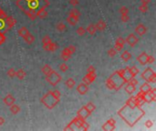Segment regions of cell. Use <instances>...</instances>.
Listing matches in <instances>:
<instances>
[{
    "label": "cell",
    "mask_w": 156,
    "mask_h": 131,
    "mask_svg": "<svg viewBox=\"0 0 156 131\" xmlns=\"http://www.w3.org/2000/svg\"><path fill=\"white\" fill-rule=\"evenodd\" d=\"M64 129L65 130H76V129L88 130L89 129V124L85 121V119L79 118L77 116V117L75 118Z\"/></svg>",
    "instance_id": "cell-5"
},
{
    "label": "cell",
    "mask_w": 156,
    "mask_h": 131,
    "mask_svg": "<svg viewBox=\"0 0 156 131\" xmlns=\"http://www.w3.org/2000/svg\"><path fill=\"white\" fill-rule=\"evenodd\" d=\"M120 57H122V59L123 60L124 62H127V61H129L130 58H132V54H130L129 51H127V50H125V51L122 52Z\"/></svg>",
    "instance_id": "cell-27"
},
{
    "label": "cell",
    "mask_w": 156,
    "mask_h": 131,
    "mask_svg": "<svg viewBox=\"0 0 156 131\" xmlns=\"http://www.w3.org/2000/svg\"><path fill=\"white\" fill-rule=\"evenodd\" d=\"M151 89H152V87L150 86V84L148 82H145V83H143L142 86H141L140 91L143 92V93H148Z\"/></svg>",
    "instance_id": "cell-23"
},
{
    "label": "cell",
    "mask_w": 156,
    "mask_h": 131,
    "mask_svg": "<svg viewBox=\"0 0 156 131\" xmlns=\"http://www.w3.org/2000/svg\"><path fill=\"white\" fill-rule=\"evenodd\" d=\"M46 80L51 86L55 87V86H57L62 80V77L58 72L52 70L51 72H49L48 75H46Z\"/></svg>",
    "instance_id": "cell-6"
},
{
    "label": "cell",
    "mask_w": 156,
    "mask_h": 131,
    "mask_svg": "<svg viewBox=\"0 0 156 131\" xmlns=\"http://www.w3.org/2000/svg\"><path fill=\"white\" fill-rule=\"evenodd\" d=\"M137 60H138V62L141 64V65H146L148 64L147 63V60H148V54L146 52H143L142 54H140L138 57H137Z\"/></svg>",
    "instance_id": "cell-18"
},
{
    "label": "cell",
    "mask_w": 156,
    "mask_h": 131,
    "mask_svg": "<svg viewBox=\"0 0 156 131\" xmlns=\"http://www.w3.org/2000/svg\"><path fill=\"white\" fill-rule=\"evenodd\" d=\"M71 56H72V55L69 52V50L67 49V47H65V48L62 50V51H61V55H60V57H61V58L64 60L65 62L68 61L69 59H70Z\"/></svg>",
    "instance_id": "cell-20"
},
{
    "label": "cell",
    "mask_w": 156,
    "mask_h": 131,
    "mask_svg": "<svg viewBox=\"0 0 156 131\" xmlns=\"http://www.w3.org/2000/svg\"><path fill=\"white\" fill-rule=\"evenodd\" d=\"M124 44H125V39L122 37H119L116 39V41H115V45L113 48L116 50L117 52H120L124 47Z\"/></svg>",
    "instance_id": "cell-12"
},
{
    "label": "cell",
    "mask_w": 156,
    "mask_h": 131,
    "mask_svg": "<svg viewBox=\"0 0 156 131\" xmlns=\"http://www.w3.org/2000/svg\"><path fill=\"white\" fill-rule=\"evenodd\" d=\"M5 41H6V37H5V34L0 32V45H2Z\"/></svg>",
    "instance_id": "cell-48"
},
{
    "label": "cell",
    "mask_w": 156,
    "mask_h": 131,
    "mask_svg": "<svg viewBox=\"0 0 156 131\" xmlns=\"http://www.w3.org/2000/svg\"><path fill=\"white\" fill-rule=\"evenodd\" d=\"M141 78H143L145 81L148 83H155L156 82V74L151 68H148L145 69L142 73V75H141Z\"/></svg>",
    "instance_id": "cell-7"
},
{
    "label": "cell",
    "mask_w": 156,
    "mask_h": 131,
    "mask_svg": "<svg viewBox=\"0 0 156 131\" xmlns=\"http://www.w3.org/2000/svg\"><path fill=\"white\" fill-rule=\"evenodd\" d=\"M138 42H139V38L134 34H130L127 37V38L125 39V43H127L130 47H135L138 44Z\"/></svg>",
    "instance_id": "cell-8"
},
{
    "label": "cell",
    "mask_w": 156,
    "mask_h": 131,
    "mask_svg": "<svg viewBox=\"0 0 156 131\" xmlns=\"http://www.w3.org/2000/svg\"><path fill=\"white\" fill-rule=\"evenodd\" d=\"M43 49L45 51L55 52L58 49V45L55 42H50L48 45H43Z\"/></svg>",
    "instance_id": "cell-13"
},
{
    "label": "cell",
    "mask_w": 156,
    "mask_h": 131,
    "mask_svg": "<svg viewBox=\"0 0 156 131\" xmlns=\"http://www.w3.org/2000/svg\"><path fill=\"white\" fill-rule=\"evenodd\" d=\"M132 78L130 76L128 67L124 69H120L115 71L110 77L106 80V87L109 89H114V90H119L120 88H122L124 84L128 82V80Z\"/></svg>",
    "instance_id": "cell-3"
},
{
    "label": "cell",
    "mask_w": 156,
    "mask_h": 131,
    "mask_svg": "<svg viewBox=\"0 0 156 131\" xmlns=\"http://www.w3.org/2000/svg\"><path fill=\"white\" fill-rule=\"evenodd\" d=\"M148 9H149V7H148V6L147 5H141V6L139 7V10L142 13H146L147 11H148Z\"/></svg>",
    "instance_id": "cell-41"
},
{
    "label": "cell",
    "mask_w": 156,
    "mask_h": 131,
    "mask_svg": "<svg viewBox=\"0 0 156 131\" xmlns=\"http://www.w3.org/2000/svg\"><path fill=\"white\" fill-rule=\"evenodd\" d=\"M69 3L71 5L72 7H76V6H78V5H79V0H69Z\"/></svg>",
    "instance_id": "cell-50"
},
{
    "label": "cell",
    "mask_w": 156,
    "mask_h": 131,
    "mask_svg": "<svg viewBox=\"0 0 156 131\" xmlns=\"http://www.w3.org/2000/svg\"><path fill=\"white\" fill-rule=\"evenodd\" d=\"M65 85H66V87L69 89H71L72 88H74V86L76 85V82H75V80L73 78H68L66 81H65Z\"/></svg>",
    "instance_id": "cell-31"
},
{
    "label": "cell",
    "mask_w": 156,
    "mask_h": 131,
    "mask_svg": "<svg viewBox=\"0 0 156 131\" xmlns=\"http://www.w3.org/2000/svg\"><path fill=\"white\" fill-rule=\"evenodd\" d=\"M24 40L26 41L28 44H32L34 41H35V37L33 36L32 34H30V33H28L27 36H25L24 37Z\"/></svg>",
    "instance_id": "cell-32"
},
{
    "label": "cell",
    "mask_w": 156,
    "mask_h": 131,
    "mask_svg": "<svg viewBox=\"0 0 156 131\" xmlns=\"http://www.w3.org/2000/svg\"><path fill=\"white\" fill-rule=\"evenodd\" d=\"M28 33H29V31H28V29L26 27H22L21 28L18 29V35L22 37H24L25 36H27Z\"/></svg>",
    "instance_id": "cell-33"
},
{
    "label": "cell",
    "mask_w": 156,
    "mask_h": 131,
    "mask_svg": "<svg viewBox=\"0 0 156 131\" xmlns=\"http://www.w3.org/2000/svg\"><path fill=\"white\" fill-rule=\"evenodd\" d=\"M69 69V66L66 64V63H61L59 65V70L60 71H62V72H66L67 70Z\"/></svg>",
    "instance_id": "cell-39"
},
{
    "label": "cell",
    "mask_w": 156,
    "mask_h": 131,
    "mask_svg": "<svg viewBox=\"0 0 156 131\" xmlns=\"http://www.w3.org/2000/svg\"><path fill=\"white\" fill-rule=\"evenodd\" d=\"M136 86H134V85H132V84H130V83H127V85L125 86V91H126L128 94L130 95H132L135 90H136Z\"/></svg>",
    "instance_id": "cell-24"
},
{
    "label": "cell",
    "mask_w": 156,
    "mask_h": 131,
    "mask_svg": "<svg viewBox=\"0 0 156 131\" xmlns=\"http://www.w3.org/2000/svg\"><path fill=\"white\" fill-rule=\"evenodd\" d=\"M60 98H61V94L58 89H55L53 91H48L47 94H45L40 101L48 109L51 110L59 103Z\"/></svg>",
    "instance_id": "cell-4"
},
{
    "label": "cell",
    "mask_w": 156,
    "mask_h": 131,
    "mask_svg": "<svg viewBox=\"0 0 156 131\" xmlns=\"http://www.w3.org/2000/svg\"><path fill=\"white\" fill-rule=\"evenodd\" d=\"M48 11L46 10V7H40L39 9L37 10V12H36V16L37 17L40 18V19H45L47 17H48Z\"/></svg>",
    "instance_id": "cell-15"
},
{
    "label": "cell",
    "mask_w": 156,
    "mask_h": 131,
    "mask_svg": "<svg viewBox=\"0 0 156 131\" xmlns=\"http://www.w3.org/2000/svg\"><path fill=\"white\" fill-rule=\"evenodd\" d=\"M15 100H16V98H15L12 95L8 94L3 98V102L5 103V105H7V106H8V107H10V106L15 103Z\"/></svg>",
    "instance_id": "cell-19"
},
{
    "label": "cell",
    "mask_w": 156,
    "mask_h": 131,
    "mask_svg": "<svg viewBox=\"0 0 156 131\" xmlns=\"http://www.w3.org/2000/svg\"><path fill=\"white\" fill-rule=\"evenodd\" d=\"M120 15H127L129 14V9L126 7H122L120 8Z\"/></svg>",
    "instance_id": "cell-43"
},
{
    "label": "cell",
    "mask_w": 156,
    "mask_h": 131,
    "mask_svg": "<svg viewBox=\"0 0 156 131\" xmlns=\"http://www.w3.org/2000/svg\"><path fill=\"white\" fill-rule=\"evenodd\" d=\"M9 108H10V112H11L13 115H17V113L20 112V107L17 105H16L15 103L10 106Z\"/></svg>",
    "instance_id": "cell-28"
},
{
    "label": "cell",
    "mask_w": 156,
    "mask_h": 131,
    "mask_svg": "<svg viewBox=\"0 0 156 131\" xmlns=\"http://www.w3.org/2000/svg\"><path fill=\"white\" fill-rule=\"evenodd\" d=\"M26 75H27L26 71H25V70L22 69V68H20V69L17 70V71H16V77L20 80H23L25 78H26Z\"/></svg>",
    "instance_id": "cell-26"
},
{
    "label": "cell",
    "mask_w": 156,
    "mask_h": 131,
    "mask_svg": "<svg viewBox=\"0 0 156 131\" xmlns=\"http://www.w3.org/2000/svg\"><path fill=\"white\" fill-rule=\"evenodd\" d=\"M5 22H6L7 28L8 30V29H11L15 26V25H16L17 20L15 19L13 17H11V16H7L6 18H5Z\"/></svg>",
    "instance_id": "cell-14"
},
{
    "label": "cell",
    "mask_w": 156,
    "mask_h": 131,
    "mask_svg": "<svg viewBox=\"0 0 156 131\" xmlns=\"http://www.w3.org/2000/svg\"><path fill=\"white\" fill-rule=\"evenodd\" d=\"M128 69H129L130 76H132V78H135V76L139 74V69L136 67H130V68L128 67Z\"/></svg>",
    "instance_id": "cell-34"
},
{
    "label": "cell",
    "mask_w": 156,
    "mask_h": 131,
    "mask_svg": "<svg viewBox=\"0 0 156 131\" xmlns=\"http://www.w3.org/2000/svg\"><path fill=\"white\" fill-rule=\"evenodd\" d=\"M50 42H52V41H51V38H50L48 36H45L42 38V44L43 45H48Z\"/></svg>",
    "instance_id": "cell-42"
},
{
    "label": "cell",
    "mask_w": 156,
    "mask_h": 131,
    "mask_svg": "<svg viewBox=\"0 0 156 131\" xmlns=\"http://www.w3.org/2000/svg\"><path fill=\"white\" fill-rule=\"evenodd\" d=\"M56 29H57V31L59 32V33H63L65 32L67 30V27H66V25H65L64 23L62 22H58L57 25H56Z\"/></svg>",
    "instance_id": "cell-25"
},
{
    "label": "cell",
    "mask_w": 156,
    "mask_h": 131,
    "mask_svg": "<svg viewBox=\"0 0 156 131\" xmlns=\"http://www.w3.org/2000/svg\"><path fill=\"white\" fill-rule=\"evenodd\" d=\"M154 61H155L154 57H153V56H148V60H147V63H149V64H153Z\"/></svg>",
    "instance_id": "cell-52"
},
{
    "label": "cell",
    "mask_w": 156,
    "mask_h": 131,
    "mask_svg": "<svg viewBox=\"0 0 156 131\" xmlns=\"http://www.w3.org/2000/svg\"><path fill=\"white\" fill-rule=\"evenodd\" d=\"M17 7L28 17L29 19L35 20L37 18L36 12L40 7H47L49 6L48 0H17Z\"/></svg>",
    "instance_id": "cell-2"
},
{
    "label": "cell",
    "mask_w": 156,
    "mask_h": 131,
    "mask_svg": "<svg viewBox=\"0 0 156 131\" xmlns=\"http://www.w3.org/2000/svg\"><path fill=\"white\" fill-rule=\"evenodd\" d=\"M86 32H88L89 35H91V36L95 35V33L97 32V28H96V26H95V24H89L86 28Z\"/></svg>",
    "instance_id": "cell-22"
},
{
    "label": "cell",
    "mask_w": 156,
    "mask_h": 131,
    "mask_svg": "<svg viewBox=\"0 0 156 131\" xmlns=\"http://www.w3.org/2000/svg\"><path fill=\"white\" fill-rule=\"evenodd\" d=\"M66 20H67V22L70 25V26H75V25L78 24V22H79V18L71 17V16H69Z\"/></svg>",
    "instance_id": "cell-29"
},
{
    "label": "cell",
    "mask_w": 156,
    "mask_h": 131,
    "mask_svg": "<svg viewBox=\"0 0 156 131\" xmlns=\"http://www.w3.org/2000/svg\"><path fill=\"white\" fill-rule=\"evenodd\" d=\"M85 107H86V108L89 110V112H93L95 109H96V106H95L92 102H89L87 105H85Z\"/></svg>",
    "instance_id": "cell-36"
},
{
    "label": "cell",
    "mask_w": 156,
    "mask_h": 131,
    "mask_svg": "<svg viewBox=\"0 0 156 131\" xmlns=\"http://www.w3.org/2000/svg\"><path fill=\"white\" fill-rule=\"evenodd\" d=\"M120 20L123 22V23H126L128 22L129 20H130V17L128 16V14L127 15H122V17H120Z\"/></svg>",
    "instance_id": "cell-46"
},
{
    "label": "cell",
    "mask_w": 156,
    "mask_h": 131,
    "mask_svg": "<svg viewBox=\"0 0 156 131\" xmlns=\"http://www.w3.org/2000/svg\"><path fill=\"white\" fill-rule=\"evenodd\" d=\"M95 26H96V28H97V30H99V31H103V30H105V28L107 27L106 22L103 21L102 19L99 20V21L95 24Z\"/></svg>",
    "instance_id": "cell-21"
},
{
    "label": "cell",
    "mask_w": 156,
    "mask_h": 131,
    "mask_svg": "<svg viewBox=\"0 0 156 131\" xmlns=\"http://www.w3.org/2000/svg\"><path fill=\"white\" fill-rule=\"evenodd\" d=\"M141 2H142L143 5H147L148 6V5L151 3V0H141Z\"/></svg>",
    "instance_id": "cell-53"
},
{
    "label": "cell",
    "mask_w": 156,
    "mask_h": 131,
    "mask_svg": "<svg viewBox=\"0 0 156 131\" xmlns=\"http://www.w3.org/2000/svg\"><path fill=\"white\" fill-rule=\"evenodd\" d=\"M7 76L10 78H13L16 77V70H15L14 68H9L7 70Z\"/></svg>",
    "instance_id": "cell-38"
},
{
    "label": "cell",
    "mask_w": 156,
    "mask_h": 131,
    "mask_svg": "<svg viewBox=\"0 0 156 131\" xmlns=\"http://www.w3.org/2000/svg\"><path fill=\"white\" fill-rule=\"evenodd\" d=\"M67 49L69 50V52L73 55L75 52H76V47H75V46H73V45H69V47H67Z\"/></svg>",
    "instance_id": "cell-44"
},
{
    "label": "cell",
    "mask_w": 156,
    "mask_h": 131,
    "mask_svg": "<svg viewBox=\"0 0 156 131\" xmlns=\"http://www.w3.org/2000/svg\"><path fill=\"white\" fill-rule=\"evenodd\" d=\"M6 17H7V14L5 13V11L1 7H0V19H5Z\"/></svg>",
    "instance_id": "cell-49"
},
{
    "label": "cell",
    "mask_w": 156,
    "mask_h": 131,
    "mask_svg": "<svg viewBox=\"0 0 156 131\" xmlns=\"http://www.w3.org/2000/svg\"><path fill=\"white\" fill-rule=\"evenodd\" d=\"M90 115H91V112H89V110L86 108V107H85V106H83L81 108H79L78 110V112H77V116H78V117L81 118H83L85 120H86Z\"/></svg>",
    "instance_id": "cell-9"
},
{
    "label": "cell",
    "mask_w": 156,
    "mask_h": 131,
    "mask_svg": "<svg viewBox=\"0 0 156 131\" xmlns=\"http://www.w3.org/2000/svg\"><path fill=\"white\" fill-rule=\"evenodd\" d=\"M87 72L88 73H96V68H95L93 66H89L87 69Z\"/></svg>",
    "instance_id": "cell-47"
},
{
    "label": "cell",
    "mask_w": 156,
    "mask_h": 131,
    "mask_svg": "<svg viewBox=\"0 0 156 131\" xmlns=\"http://www.w3.org/2000/svg\"><path fill=\"white\" fill-rule=\"evenodd\" d=\"M69 16H71V17H77V18L79 19V17H80V16H81V15H80V12L79 11L78 9H76V8H72V9L69 11Z\"/></svg>",
    "instance_id": "cell-30"
},
{
    "label": "cell",
    "mask_w": 156,
    "mask_h": 131,
    "mask_svg": "<svg viewBox=\"0 0 156 131\" xmlns=\"http://www.w3.org/2000/svg\"><path fill=\"white\" fill-rule=\"evenodd\" d=\"M127 83H130V84H132V85H134V86H136L139 82H138V80L135 78H130L129 80H128V82Z\"/></svg>",
    "instance_id": "cell-45"
},
{
    "label": "cell",
    "mask_w": 156,
    "mask_h": 131,
    "mask_svg": "<svg viewBox=\"0 0 156 131\" xmlns=\"http://www.w3.org/2000/svg\"><path fill=\"white\" fill-rule=\"evenodd\" d=\"M88 90H89V86L86 85L85 83H83V82L80 83L77 87V91L80 95H85L88 92Z\"/></svg>",
    "instance_id": "cell-17"
},
{
    "label": "cell",
    "mask_w": 156,
    "mask_h": 131,
    "mask_svg": "<svg viewBox=\"0 0 156 131\" xmlns=\"http://www.w3.org/2000/svg\"><path fill=\"white\" fill-rule=\"evenodd\" d=\"M76 32H77V34L79 35V36L82 37L85 35V33H86V28H84L83 27H79L77 28Z\"/></svg>",
    "instance_id": "cell-37"
},
{
    "label": "cell",
    "mask_w": 156,
    "mask_h": 131,
    "mask_svg": "<svg viewBox=\"0 0 156 131\" xmlns=\"http://www.w3.org/2000/svg\"><path fill=\"white\" fill-rule=\"evenodd\" d=\"M107 53H108V56H109V57H115V56H116L117 51L112 47V48H110V49L108 50V52H107Z\"/></svg>",
    "instance_id": "cell-40"
},
{
    "label": "cell",
    "mask_w": 156,
    "mask_h": 131,
    "mask_svg": "<svg viewBox=\"0 0 156 131\" xmlns=\"http://www.w3.org/2000/svg\"><path fill=\"white\" fill-rule=\"evenodd\" d=\"M97 78V75L96 73H88L85 77L82 78V81L83 83H85L86 85H90L91 83H93L95 81V79Z\"/></svg>",
    "instance_id": "cell-10"
},
{
    "label": "cell",
    "mask_w": 156,
    "mask_h": 131,
    "mask_svg": "<svg viewBox=\"0 0 156 131\" xmlns=\"http://www.w3.org/2000/svg\"><path fill=\"white\" fill-rule=\"evenodd\" d=\"M153 125V123L152 120H147V121L145 122V127L146 128H152Z\"/></svg>",
    "instance_id": "cell-51"
},
{
    "label": "cell",
    "mask_w": 156,
    "mask_h": 131,
    "mask_svg": "<svg viewBox=\"0 0 156 131\" xmlns=\"http://www.w3.org/2000/svg\"><path fill=\"white\" fill-rule=\"evenodd\" d=\"M52 68L50 67L49 65H45L44 67H42V68H41V71H42V73L46 76V75H48L49 72H51L52 71Z\"/></svg>",
    "instance_id": "cell-35"
},
{
    "label": "cell",
    "mask_w": 156,
    "mask_h": 131,
    "mask_svg": "<svg viewBox=\"0 0 156 131\" xmlns=\"http://www.w3.org/2000/svg\"><path fill=\"white\" fill-rule=\"evenodd\" d=\"M118 114L130 127H132L144 115V112L141 109L139 106L134 103L132 98H130L126 102V105L118 112Z\"/></svg>",
    "instance_id": "cell-1"
},
{
    "label": "cell",
    "mask_w": 156,
    "mask_h": 131,
    "mask_svg": "<svg viewBox=\"0 0 156 131\" xmlns=\"http://www.w3.org/2000/svg\"><path fill=\"white\" fill-rule=\"evenodd\" d=\"M4 123H5V119L2 117H0V126L4 125Z\"/></svg>",
    "instance_id": "cell-54"
},
{
    "label": "cell",
    "mask_w": 156,
    "mask_h": 131,
    "mask_svg": "<svg viewBox=\"0 0 156 131\" xmlns=\"http://www.w3.org/2000/svg\"><path fill=\"white\" fill-rule=\"evenodd\" d=\"M146 32H147V28L143 24H139L137 25V27H135V33H136L138 36H143Z\"/></svg>",
    "instance_id": "cell-16"
},
{
    "label": "cell",
    "mask_w": 156,
    "mask_h": 131,
    "mask_svg": "<svg viewBox=\"0 0 156 131\" xmlns=\"http://www.w3.org/2000/svg\"><path fill=\"white\" fill-rule=\"evenodd\" d=\"M115 124H116V121L113 119V118H110L109 119L107 122H105L103 124V126L102 127V130H109V131H112L115 129Z\"/></svg>",
    "instance_id": "cell-11"
}]
</instances>
